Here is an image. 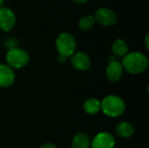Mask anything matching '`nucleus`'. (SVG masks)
I'll list each match as a JSON object with an SVG mask.
<instances>
[{"mask_svg":"<svg viewBox=\"0 0 149 148\" xmlns=\"http://www.w3.org/2000/svg\"><path fill=\"white\" fill-rule=\"evenodd\" d=\"M123 69L131 74H141L148 67V58L141 52H131L123 57Z\"/></svg>","mask_w":149,"mask_h":148,"instance_id":"f257e3e1","label":"nucleus"},{"mask_svg":"<svg viewBox=\"0 0 149 148\" xmlns=\"http://www.w3.org/2000/svg\"><path fill=\"white\" fill-rule=\"evenodd\" d=\"M125 110V101L117 95H108L100 101V111L108 117H120L124 113Z\"/></svg>","mask_w":149,"mask_h":148,"instance_id":"f03ea898","label":"nucleus"},{"mask_svg":"<svg viewBox=\"0 0 149 148\" xmlns=\"http://www.w3.org/2000/svg\"><path fill=\"white\" fill-rule=\"evenodd\" d=\"M5 59L7 63L6 65L14 70L25 67L30 61V57L24 50L14 47L9 49L6 53Z\"/></svg>","mask_w":149,"mask_h":148,"instance_id":"7ed1b4c3","label":"nucleus"},{"mask_svg":"<svg viewBox=\"0 0 149 148\" xmlns=\"http://www.w3.org/2000/svg\"><path fill=\"white\" fill-rule=\"evenodd\" d=\"M56 47L63 58H67L72 56L76 51V41L75 38L67 32L61 33L56 40Z\"/></svg>","mask_w":149,"mask_h":148,"instance_id":"20e7f679","label":"nucleus"},{"mask_svg":"<svg viewBox=\"0 0 149 148\" xmlns=\"http://www.w3.org/2000/svg\"><path fill=\"white\" fill-rule=\"evenodd\" d=\"M115 139L113 135L108 132L98 133L91 140L92 148H114Z\"/></svg>","mask_w":149,"mask_h":148,"instance_id":"39448f33","label":"nucleus"},{"mask_svg":"<svg viewBox=\"0 0 149 148\" xmlns=\"http://www.w3.org/2000/svg\"><path fill=\"white\" fill-rule=\"evenodd\" d=\"M94 19L98 23L105 26H111L116 24L117 15L116 13L107 8H100L96 10Z\"/></svg>","mask_w":149,"mask_h":148,"instance_id":"423d86ee","label":"nucleus"},{"mask_svg":"<svg viewBox=\"0 0 149 148\" xmlns=\"http://www.w3.org/2000/svg\"><path fill=\"white\" fill-rule=\"evenodd\" d=\"M16 24V16L9 8H0V30L10 31Z\"/></svg>","mask_w":149,"mask_h":148,"instance_id":"0eeeda50","label":"nucleus"},{"mask_svg":"<svg viewBox=\"0 0 149 148\" xmlns=\"http://www.w3.org/2000/svg\"><path fill=\"white\" fill-rule=\"evenodd\" d=\"M71 63L74 69L80 72L87 71L91 67V58L86 52L83 51L75 52L72 57Z\"/></svg>","mask_w":149,"mask_h":148,"instance_id":"6e6552de","label":"nucleus"},{"mask_svg":"<svg viewBox=\"0 0 149 148\" xmlns=\"http://www.w3.org/2000/svg\"><path fill=\"white\" fill-rule=\"evenodd\" d=\"M16 74L12 68L6 64H0V87L7 88L13 85Z\"/></svg>","mask_w":149,"mask_h":148,"instance_id":"1a4fd4ad","label":"nucleus"},{"mask_svg":"<svg viewBox=\"0 0 149 148\" xmlns=\"http://www.w3.org/2000/svg\"><path fill=\"white\" fill-rule=\"evenodd\" d=\"M123 72L124 69L121 63L117 60H113L107 66L106 76L109 81L117 82L121 79L123 75Z\"/></svg>","mask_w":149,"mask_h":148,"instance_id":"9d476101","label":"nucleus"},{"mask_svg":"<svg viewBox=\"0 0 149 148\" xmlns=\"http://www.w3.org/2000/svg\"><path fill=\"white\" fill-rule=\"evenodd\" d=\"M115 130H116V133L120 137L124 138V139L132 137L134 134V133H135L134 126L131 123L127 122V121L120 122L117 125Z\"/></svg>","mask_w":149,"mask_h":148,"instance_id":"9b49d317","label":"nucleus"},{"mask_svg":"<svg viewBox=\"0 0 149 148\" xmlns=\"http://www.w3.org/2000/svg\"><path fill=\"white\" fill-rule=\"evenodd\" d=\"M72 148H91V140L85 133H77L72 141Z\"/></svg>","mask_w":149,"mask_h":148,"instance_id":"f8f14e48","label":"nucleus"},{"mask_svg":"<svg viewBox=\"0 0 149 148\" xmlns=\"http://www.w3.org/2000/svg\"><path fill=\"white\" fill-rule=\"evenodd\" d=\"M85 113L90 115H95L100 112V101L96 98H89L83 104Z\"/></svg>","mask_w":149,"mask_h":148,"instance_id":"ddd939ff","label":"nucleus"},{"mask_svg":"<svg viewBox=\"0 0 149 148\" xmlns=\"http://www.w3.org/2000/svg\"><path fill=\"white\" fill-rule=\"evenodd\" d=\"M128 45L123 39H116L112 44L113 52L118 57H125L128 53Z\"/></svg>","mask_w":149,"mask_h":148,"instance_id":"4468645a","label":"nucleus"},{"mask_svg":"<svg viewBox=\"0 0 149 148\" xmlns=\"http://www.w3.org/2000/svg\"><path fill=\"white\" fill-rule=\"evenodd\" d=\"M95 24V19L93 16L88 15V16H85L83 17L79 22V29H81L82 31H87L89 29H91Z\"/></svg>","mask_w":149,"mask_h":148,"instance_id":"2eb2a0df","label":"nucleus"},{"mask_svg":"<svg viewBox=\"0 0 149 148\" xmlns=\"http://www.w3.org/2000/svg\"><path fill=\"white\" fill-rule=\"evenodd\" d=\"M39 148H57V147L54 144H52V143H45V144L42 145Z\"/></svg>","mask_w":149,"mask_h":148,"instance_id":"dca6fc26","label":"nucleus"},{"mask_svg":"<svg viewBox=\"0 0 149 148\" xmlns=\"http://www.w3.org/2000/svg\"><path fill=\"white\" fill-rule=\"evenodd\" d=\"M148 35H147L146 36V38H145V44H146V48L148 50L149 48V44H148Z\"/></svg>","mask_w":149,"mask_h":148,"instance_id":"f3484780","label":"nucleus"},{"mask_svg":"<svg viewBox=\"0 0 149 148\" xmlns=\"http://www.w3.org/2000/svg\"><path fill=\"white\" fill-rule=\"evenodd\" d=\"M73 2H75V3H79V4H81V3H85L86 2H87L88 0H72Z\"/></svg>","mask_w":149,"mask_h":148,"instance_id":"a211bd4d","label":"nucleus"},{"mask_svg":"<svg viewBox=\"0 0 149 148\" xmlns=\"http://www.w3.org/2000/svg\"><path fill=\"white\" fill-rule=\"evenodd\" d=\"M3 2H4V0H0V8H1V6H2V4L3 3Z\"/></svg>","mask_w":149,"mask_h":148,"instance_id":"6ab92c4d","label":"nucleus"}]
</instances>
